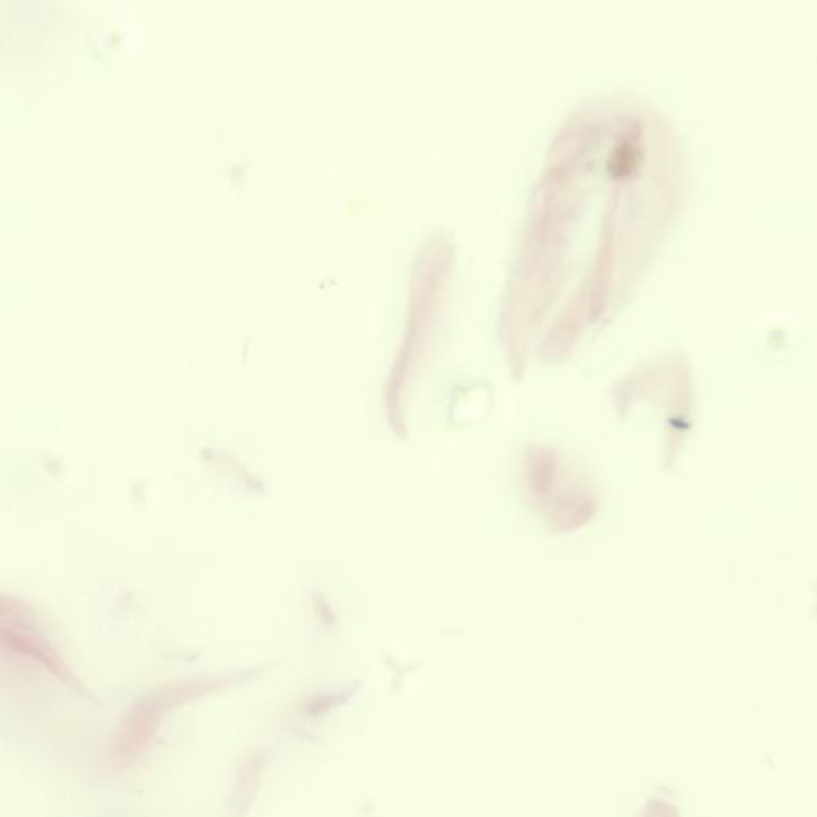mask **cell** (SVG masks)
<instances>
[{"label":"cell","instance_id":"obj_1","mask_svg":"<svg viewBox=\"0 0 817 817\" xmlns=\"http://www.w3.org/2000/svg\"><path fill=\"white\" fill-rule=\"evenodd\" d=\"M682 181L679 144L647 104L596 99L565 122L503 294L518 352L543 326L549 350L569 348L621 304L674 219Z\"/></svg>","mask_w":817,"mask_h":817}]
</instances>
